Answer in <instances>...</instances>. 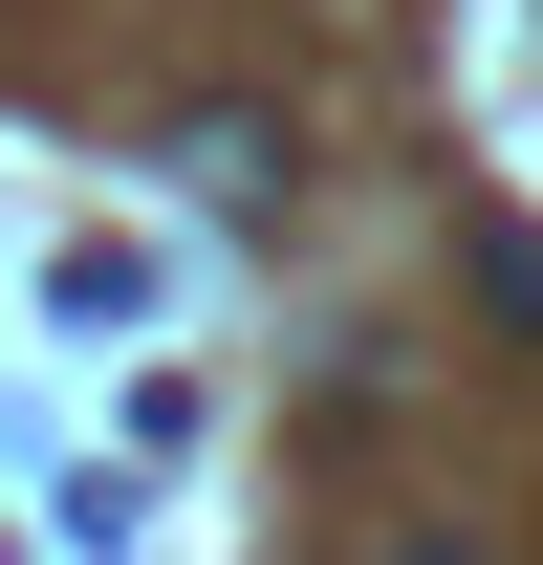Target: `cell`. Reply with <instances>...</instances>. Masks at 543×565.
Instances as JSON below:
<instances>
[{"label":"cell","mask_w":543,"mask_h":565,"mask_svg":"<svg viewBox=\"0 0 543 565\" xmlns=\"http://www.w3.org/2000/svg\"><path fill=\"white\" fill-rule=\"evenodd\" d=\"M174 174H196V196H262L283 131H262V109H196V131H174Z\"/></svg>","instance_id":"cell-1"}]
</instances>
